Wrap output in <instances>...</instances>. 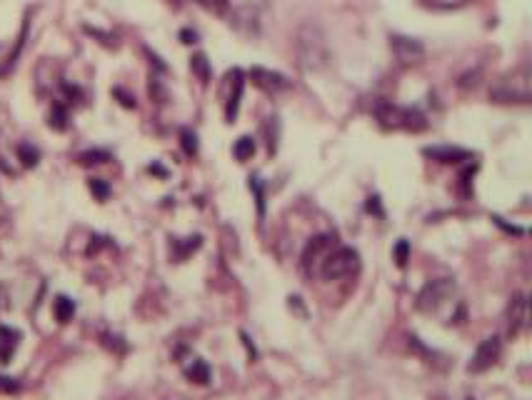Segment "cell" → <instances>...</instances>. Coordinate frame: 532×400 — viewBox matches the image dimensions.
I'll list each match as a JSON object with an SVG mask.
<instances>
[{"label":"cell","mask_w":532,"mask_h":400,"mask_svg":"<svg viewBox=\"0 0 532 400\" xmlns=\"http://www.w3.org/2000/svg\"><path fill=\"white\" fill-rule=\"evenodd\" d=\"M180 38H183V43H188V45L195 43V33H192V30H180Z\"/></svg>","instance_id":"cell-32"},{"label":"cell","mask_w":532,"mask_h":400,"mask_svg":"<svg viewBox=\"0 0 532 400\" xmlns=\"http://www.w3.org/2000/svg\"><path fill=\"white\" fill-rule=\"evenodd\" d=\"M390 48H393L395 58L402 63H418L425 55V45L420 40H413L407 36H390Z\"/></svg>","instance_id":"cell-6"},{"label":"cell","mask_w":532,"mask_h":400,"mask_svg":"<svg viewBox=\"0 0 532 400\" xmlns=\"http://www.w3.org/2000/svg\"><path fill=\"white\" fill-rule=\"evenodd\" d=\"M113 96H115V98H120V103H123V105H126V108H135V98L128 96V93H126V90H123V88H115V90H113Z\"/></svg>","instance_id":"cell-29"},{"label":"cell","mask_w":532,"mask_h":400,"mask_svg":"<svg viewBox=\"0 0 532 400\" xmlns=\"http://www.w3.org/2000/svg\"><path fill=\"white\" fill-rule=\"evenodd\" d=\"M527 325V300L522 295L512 298L508 308V328H510V335H517L522 328Z\"/></svg>","instance_id":"cell-9"},{"label":"cell","mask_w":532,"mask_h":400,"mask_svg":"<svg viewBox=\"0 0 532 400\" xmlns=\"http://www.w3.org/2000/svg\"><path fill=\"white\" fill-rule=\"evenodd\" d=\"M250 78L257 88L268 90V93H280V90H287L290 88V80L280 73H273V71H265V68H252L250 71Z\"/></svg>","instance_id":"cell-7"},{"label":"cell","mask_w":532,"mask_h":400,"mask_svg":"<svg viewBox=\"0 0 532 400\" xmlns=\"http://www.w3.org/2000/svg\"><path fill=\"white\" fill-rule=\"evenodd\" d=\"M15 153H18L20 163H23L25 168H36L38 161H40V153H38V150L33 148V145H28V143H20L18 148H15Z\"/></svg>","instance_id":"cell-19"},{"label":"cell","mask_w":532,"mask_h":400,"mask_svg":"<svg viewBox=\"0 0 532 400\" xmlns=\"http://www.w3.org/2000/svg\"><path fill=\"white\" fill-rule=\"evenodd\" d=\"M330 240H333L330 235H317V238H312L310 243H307L305 253H303V263H305L307 270H310L312 260H315V258H320L330 248Z\"/></svg>","instance_id":"cell-14"},{"label":"cell","mask_w":532,"mask_h":400,"mask_svg":"<svg viewBox=\"0 0 532 400\" xmlns=\"http://www.w3.org/2000/svg\"><path fill=\"white\" fill-rule=\"evenodd\" d=\"M150 96H153V98H155V101H165V90H162V85L160 83H158V80L155 78H153V80H150Z\"/></svg>","instance_id":"cell-30"},{"label":"cell","mask_w":532,"mask_h":400,"mask_svg":"<svg viewBox=\"0 0 532 400\" xmlns=\"http://www.w3.org/2000/svg\"><path fill=\"white\" fill-rule=\"evenodd\" d=\"M185 378L190 383H197V385H205L210 380V368L205 360H192V365L185 368Z\"/></svg>","instance_id":"cell-16"},{"label":"cell","mask_w":532,"mask_h":400,"mask_svg":"<svg viewBox=\"0 0 532 400\" xmlns=\"http://www.w3.org/2000/svg\"><path fill=\"white\" fill-rule=\"evenodd\" d=\"M28 30H30V15H25L23 18V25H20V36H18V43H15V48L10 50V55L6 58V66H0V75H8V73L15 68V63H18L20 53H23L25 48V40H28Z\"/></svg>","instance_id":"cell-12"},{"label":"cell","mask_w":532,"mask_h":400,"mask_svg":"<svg viewBox=\"0 0 532 400\" xmlns=\"http://www.w3.org/2000/svg\"><path fill=\"white\" fill-rule=\"evenodd\" d=\"M367 213L383 215V208H380V200H377V198H367Z\"/></svg>","instance_id":"cell-31"},{"label":"cell","mask_w":532,"mask_h":400,"mask_svg":"<svg viewBox=\"0 0 532 400\" xmlns=\"http://www.w3.org/2000/svg\"><path fill=\"white\" fill-rule=\"evenodd\" d=\"M407 260H410V243L400 240V243L395 245V263H397V268H405Z\"/></svg>","instance_id":"cell-25"},{"label":"cell","mask_w":532,"mask_h":400,"mask_svg":"<svg viewBox=\"0 0 532 400\" xmlns=\"http://www.w3.org/2000/svg\"><path fill=\"white\" fill-rule=\"evenodd\" d=\"M295 50H298L300 66L305 71H323L330 63V45L323 28L315 23H305L295 36Z\"/></svg>","instance_id":"cell-1"},{"label":"cell","mask_w":532,"mask_h":400,"mask_svg":"<svg viewBox=\"0 0 532 400\" xmlns=\"http://www.w3.org/2000/svg\"><path fill=\"white\" fill-rule=\"evenodd\" d=\"M233 93H230V101H227V108H225V118L233 123L235 115H238L240 110V98H243V88H245V75H243V71H238L235 68L233 71Z\"/></svg>","instance_id":"cell-11"},{"label":"cell","mask_w":532,"mask_h":400,"mask_svg":"<svg viewBox=\"0 0 532 400\" xmlns=\"http://www.w3.org/2000/svg\"><path fill=\"white\" fill-rule=\"evenodd\" d=\"M20 333L18 330L8 328V325H0V363H10L13 353L18 348Z\"/></svg>","instance_id":"cell-13"},{"label":"cell","mask_w":532,"mask_h":400,"mask_svg":"<svg viewBox=\"0 0 532 400\" xmlns=\"http://www.w3.org/2000/svg\"><path fill=\"white\" fill-rule=\"evenodd\" d=\"M195 3L210 13H225L227 10V0H195Z\"/></svg>","instance_id":"cell-27"},{"label":"cell","mask_w":532,"mask_h":400,"mask_svg":"<svg viewBox=\"0 0 532 400\" xmlns=\"http://www.w3.org/2000/svg\"><path fill=\"white\" fill-rule=\"evenodd\" d=\"M233 153L238 161H248V158H252V153H255V140H252L250 135H243L238 143H235Z\"/></svg>","instance_id":"cell-21"},{"label":"cell","mask_w":532,"mask_h":400,"mask_svg":"<svg viewBox=\"0 0 532 400\" xmlns=\"http://www.w3.org/2000/svg\"><path fill=\"white\" fill-rule=\"evenodd\" d=\"M180 145L185 150V156H195L197 153V135L190 128H183V131H180Z\"/></svg>","instance_id":"cell-22"},{"label":"cell","mask_w":532,"mask_h":400,"mask_svg":"<svg viewBox=\"0 0 532 400\" xmlns=\"http://www.w3.org/2000/svg\"><path fill=\"white\" fill-rule=\"evenodd\" d=\"M88 188H90V193L98 198V200H108L110 198V186L102 178H90Z\"/></svg>","instance_id":"cell-23"},{"label":"cell","mask_w":532,"mask_h":400,"mask_svg":"<svg viewBox=\"0 0 532 400\" xmlns=\"http://www.w3.org/2000/svg\"><path fill=\"white\" fill-rule=\"evenodd\" d=\"M53 311H55V318H58V323H70L73 316H75V303H73L68 295H58V298H55Z\"/></svg>","instance_id":"cell-17"},{"label":"cell","mask_w":532,"mask_h":400,"mask_svg":"<svg viewBox=\"0 0 532 400\" xmlns=\"http://www.w3.org/2000/svg\"><path fill=\"white\" fill-rule=\"evenodd\" d=\"M50 128L53 131H66L68 128V108L63 105V103H55L53 108H50Z\"/></svg>","instance_id":"cell-18"},{"label":"cell","mask_w":532,"mask_h":400,"mask_svg":"<svg viewBox=\"0 0 532 400\" xmlns=\"http://www.w3.org/2000/svg\"><path fill=\"white\" fill-rule=\"evenodd\" d=\"M200 245H203V238H200V235H192V238H185V240H173V243H170V251H173L175 260L183 263V260H185L192 251H197Z\"/></svg>","instance_id":"cell-15"},{"label":"cell","mask_w":532,"mask_h":400,"mask_svg":"<svg viewBox=\"0 0 532 400\" xmlns=\"http://www.w3.org/2000/svg\"><path fill=\"white\" fill-rule=\"evenodd\" d=\"M360 268V255L355 248H337V251L328 253L323 258V265H320V273H323L325 281H340L345 275H353L355 270Z\"/></svg>","instance_id":"cell-3"},{"label":"cell","mask_w":532,"mask_h":400,"mask_svg":"<svg viewBox=\"0 0 532 400\" xmlns=\"http://www.w3.org/2000/svg\"><path fill=\"white\" fill-rule=\"evenodd\" d=\"M250 188L255 191L257 208H260V215H263L265 213V193H263V186H260V178H250Z\"/></svg>","instance_id":"cell-28"},{"label":"cell","mask_w":532,"mask_h":400,"mask_svg":"<svg viewBox=\"0 0 532 400\" xmlns=\"http://www.w3.org/2000/svg\"><path fill=\"white\" fill-rule=\"evenodd\" d=\"M530 71L520 68L517 73L503 78L490 90V98L497 103H527L530 101Z\"/></svg>","instance_id":"cell-2"},{"label":"cell","mask_w":532,"mask_h":400,"mask_svg":"<svg viewBox=\"0 0 532 400\" xmlns=\"http://www.w3.org/2000/svg\"><path fill=\"white\" fill-rule=\"evenodd\" d=\"M500 350H503V343H500V338H497V335L485 338V341L478 346V350H475L473 360H470V365H467V371H470V373L490 371L492 365L497 363V358H500Z\"/></svg>","instance_id":"cell-4"},{"label":"cell","mask_w":532,"mask_h":400,"mask_svg":"<svg viewBox=\"0 0 532 400\" xmlns=\"http://www.w3.org/2000/svg\"><path fill=\"white\" fill-rule=\"evenodd\" d=\"M423 153L437 163H460V161H467V158H470L467 150L453 148V145H435V148H425Z\"/></svg>","instance_id":"cell-10"},{"label":"cell","mask_w":532,"mask_h":400,"mask_svg":"<svg viewBox=\"0 0 532 400\" xmlns=\"http://www.w3.org/2000/svg\"><path fill=\"white\" fill-rule=\"evenodd\" d=\"M190 68H192V73H195L197 78L203 80V83H208V80H210V63H208V58H205L203 53L192 55V58H190Z\"/></svg>","instance_id":"cell-20"},{"label":"cell","mask_w":532,"mask_h":400,"mask_svg":"<svg viewBox=\"0 0 532 400\" xmlns=\"http://www.w3.org/2000/svg\"><path fill=\"white\" fill-rule=\"evenodd\" d=\"M83 165H96V163H108L110 161V153H105V150H88V153H83V156L78 158Z\"/></svg>","instance_id":"cell-24"},{"label":"cell","mask_w":532,"mask_h":400,"mask_svg":"<svg viewBox=\"0 0 532 400\" xmlns=\"http://www.w3.org/2000/svg\"><path fill=\"white\" fill-rule=\"evenodd\" d=\"M450 293H453V283L450 281L427 283V286L423 288V293L418 295V308L420 311H437Z\"/></svg>","instance_id":"cell-5"},{"label":"cell","mask_w":532,"mask_h":400,"mask_svg":"<svg viewBox=\"0 0 532 400\" xmlns=\"http://www.w3.org/2000/svg\"><path fill=\"white\" fill-rule=\"evenodd\" d=\"M230 23L243 33V36H257L260 33V15L255 13V8L243 6L233 13V20Z\"/></svg>","instance_id":"cell-8"},{"label":"cell","mask_w":532,"mask_h":400,"mask_svg":"<svg viewBox=\"0 0 532 400\" xmlns=\"http://www.w3.org/2000/svg\"><path fill=\"white\" fill-rule=\"evenodd\" d=\"M20 393V383L10 376H3L0 373V395H15Z\"/></svg>","instance_id":"cell-26"}]
</instances>
